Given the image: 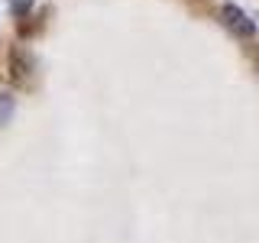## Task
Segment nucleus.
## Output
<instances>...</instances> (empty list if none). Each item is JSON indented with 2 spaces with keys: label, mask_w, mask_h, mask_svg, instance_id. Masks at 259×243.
<instances>
[{
  "label": "nucleus",
  "mask_w": 259,
  "mask_h": 243,
  "mask_svg": "<svg viewBox=\"0 0 259 243\" xmlns=\"http://www.w3.org/2000/svg\"><path fill=\"white\" fill-rule=\"evenodd\" d=\"M221 20L227 23V29H233V32H237V36H243V39H253V36H256V23L249 20V13L240 10L237 4H224V7H221Z\"/></svg>",
  "instance_id": "1"
},
{
  "label": "nucleus",
  "mask_w": 259,
  "mask_h": 243,
  "mask_svg": "<svg viewBox=\"0 0 259 243\" xmlns=\"http://www.w3.org/2000/svg\"><path fill=\"white\" fill-rule=\"evenodd\" d=\"M16 113V97L10 91H0V124H10Z\"/></svg>",
  "instance_id": "2"
},
{
  "label": "nucleus",
  "mask_w": 259,
  "mask_h": 243,
  "mask_svg": "<svg viewBox=\"0 0 259 243\" xmlns=\"http://www.w3.org/2000/svg\"><path fill=\"white\" fill-rule=\"evenodd\" d=\"M10 78L13 81H26V65H23V52H20V49L10 52Z\"/></svg>",
  "instance_id": "3"
},
{
  "label": "nucleus",
  "mask_w": 259,
  "mask_h": 243,
  "mask_svg": "<svg viewBox=\"0 0 259 243\" xmlns=\"http://www.w3.org/2000/svg\"><path fill=\"white\" fill-rule=\"evenodd\" d=\"M7 4H10V13H13V16H26V13L32 10V4H36V0H7Z\"/></svg>",
  "instance_id": "4"
}]
</instances>
